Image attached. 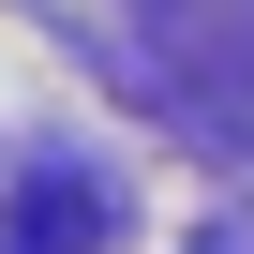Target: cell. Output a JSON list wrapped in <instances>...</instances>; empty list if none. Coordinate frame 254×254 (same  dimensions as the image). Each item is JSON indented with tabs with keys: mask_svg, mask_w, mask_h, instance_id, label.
Listing matches in <instances>:
<instances>
[{
	"mask_svg": "<svg viewBox=\"0 0 254 254\" xmlns=\"http://www.w3.org/2000/svg\"><path fill=\"white\" fill-rule=\"evenodd\" d=\"M90 224H105V209H90V180L60 165V180H30V194H15V239H0V254H75Z\"/></svg>",
	"mask_w": 254,
	"mask_h": 254,
	"instance_id": "obj_1",
	"label": "cell"
}]
</instances>
